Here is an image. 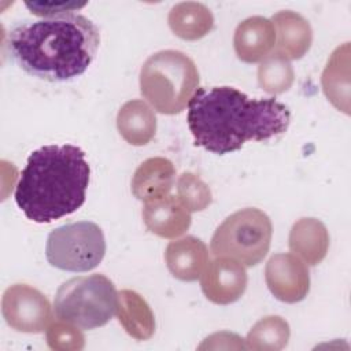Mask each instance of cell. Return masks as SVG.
<instances>
[{"mask_svg": "<svg viewBox=\"0 0 351 351\" xmlns=\"http://www.w3.org/2000/svg\"><path fill=\"white\" fill-rule=\"evenodd\" d=\"M188 128L195 145L225 155L244 143L267 141L287 132L288 107L273 97L250 99L233 86L200 88L188 103Z\"/></svg>", "mask_w": 351, "mask_h": 351, "instance_id": "1", "label": "cell"}, {"mask_svg": "<svg viewBox=\"0 0 351 351\" xmlns=\"http://www.w3.org/2000/svg\"><path fill=\"white\" fill-rule=\"evenodd\" d=\"M99 44L97 26L77 12L25 21L8 33V49L18 66L49 82L70 81L84 74Z\"/></svg>", "mask_w": 351, "mask_h": 351, "instance_id": "2", "label": "cell"}, {"mask_svg": "<svg viewBox=\"0 0 351 351\" xmlns=\"http://www.w3.org/2000/svg\"><path fill=\"white\" fill-rule=\"evenodd\" d=\"M89 176L80 147L44 145L29 155L15 188V202L30 221L49 223L85 203Z\"/></svg>", "mask_w": 351, "mask_h": 351, "instance_id": "3", "label": "cell"}, {"mask_svg": "<svg viewBox=\"0 0 351 351\" xmlns=\"http://www.w3.org/2000/svg\"><path fill=\"white\" fill-rule=\"evenodd\" d=\"M199 86L195 62L184 52L165 49L151 55L140 70V92L160 114L181 112Z\"/></svg>", "mask_w": 351, "mask_h": 351, "instance_id": "4", "label": "cell"}, {"mask_svg": "<svg viewBox=\"0 0 351 351\" xmlns=\"http://www.w3.org/2000/svg\"><path fill=\"white\" fill-rule=\"evenodd\" d=\"M118 307V292L103 274L80 276L63 282L55 295L58 319L90 330L106 325Z\"/></svg>", "mask_w": 351, "mask_h": 351, "instance_id": "5", "label": "cell"}, {"mask_svg": "<svg viewBox=\"0 0 351 351\" xmlns=\"http://www.w3.org/2000/svg\"><path fill=\"white\" fill-rule=\"evenodd\" d=\"M271 221L261 210L247 207L230 214L211 237V252L244 266L258 265L269 252Z\"/></svg>", "mask_w": 351, "mask_h": 351, "instance_id": "6", "label": "cell"}, {"mask_svg": "<svg viewBox=\"0 0 351 351\" xmlns=\"http://www.w3.org/2000/svg\"><path fill=\"white\" fill-rule=\"evenodd\" d=\"M104 254L103 230L90 221L59 226L47 239L45 256L48 263L64 271H89L103 261Z\"/></svg>", "mask_w": 351, "mask_h": 351, "instance_id": "7", "label": "cell"}, {"mask_svg": "<svg viewBox=\"0 0 351 351\" xmlns=\"http://www.w3.org/2000/svg\"><path fill=\"white\" fill-rule=\"evenodd\" d=\"M1 313L8 326L23 333H41L52 319L47 296L27 284H14L5 289Z\"/></svg>", "mask_w": 351, "mask_h": 351, "instance_id": "8", "label": "cell"}, {"mask_svg": "<svg viewBox=\"0 0 351 351\" xmlns=\"http://www.w3.org/2000/svg\"><path fill=\"white\" fill-rule=\"evenodd\" d=\"M267 288L281 302L303 300L310 289V274L306 263L293 254H274L266 263Z\"/></svg>", "mask_w": 351, "mask_h": 351, "instance_id": "9", "label": "cell"}, {"mask_svg": "<svg viewBox=\"0 0 351 351\" xmlns=\"http://www.w3.org/2000/svg\"><path fill=\"white\" fill-rule=\"evenodd\" d=\"M247 271L240 262L217 256L208 262L200 276L204 296L215 304H230L239 300L247 288Z\"/></svg>", "mask_w": 351, "mask_h": 351, "instance_id": "10", "label": "cell"}, {"mask_svg": "<svg viewBox=\"0 0 351 351\" xmlns=\"http://www.w3.org/2000/svg\"><path fill=\"white\" fill-rule=\"evenodd\" d=\"M141 215L147 229L163 239L180 237L189 229L192 221L188 208L171 195L147 202Z\"/></svg>", "mask_w": 351, "mask_h": 351, "instance_id": "11", "label": "cell"}, {"mask_svg": "<svg viewBox=\"0 0 351 351\" xmlns=\"http://www.w3.org/2000/svg\"><path fill=\"white\" fill-rule=\"evenodd\" d=\"M276 44V32L270 19L250 16L234 30L233 45L237 58L245 63L263 60Z\"/></svg>", "mask_w": 351, "mask_h": 351, "instance_id": "12", "label": "cell"}, {"mask_svg": "<svg viewBox=\"0 0 351 351\" xmlns=\"http://www.w3.org/2000/svg\"><path fill=\"white\" fill-rule=\"evenodd\" d=\"M165 261L169 271L176 278L186 282L200 278L210 262L206 244L195 236L171 241L166 248Z\"/></svg>", "mask_w": 351, "mask_h": 351, "instance_id": "13", "label": "cell"}, {"mask_svg": "<svg viewBox=\"0 0 351 351\" xmlns=\"http://www.w3.org/2000/svg\"><path fill=\"white\" fill-rule=\"evenodd\" d=\"M276 32V52L289 59H300L311 47L313 30L300 14L285 10L271 16Z\"/></svg>", "mask_w": 351, "mask_h": 351, "instance_id": "14", "label": "cell"}, {"mask_svg": "<svg viewBox=\"0 0 351 351\" xmlns=\"http://www.w3.org/2000/svg\"><path fill=\"white\" fill-rule=\"evenodd\" d=\"M174 165L162 156L144 160L132 177V193L141 202H151L169 195L174 185Z\"/></svg>", "mask_w": 351, "mask_h": 351, "instance_id": "15", "label": "cell"}, {"mask_svg": "<svg viewBox=\"0 0 351 351\" xmlns=\"http://www.w3.org/2000/svg\"><path fill=\"white\" fill-rule=\"evenodd\" d=\"M289 250L304 263L315 266L328 252L329 233L317 218H300L289 232Z\"/></svg>", "mask_w": 351, "mask_h": 351, "instance_id": "16", "label": "cell"}, {"mask_svg": "<svg viewBox=\"0 0 351 351\" xmlns=\"http://www.w3.org/2000/svg\"><path fill=\"white\" fill-rule=\"evenodd\" d=\"M117 128L122 138L132 145L148 144L156 132L154 110L143 100H129L118 111Z\"/></svg>", "mask_w": 351, "mask_h": 351, "instance_id": "17", "label": "cell"}, {"mask_svg": "<svg viewBox=\"0 0 351 351\" xmlns=\"http://www.w3.org/2000/svg\"><path fill=\"white\" fill-rule=\"evenodd\" d=\"M322 89L328 100L348 114L350 97V44L337 47L330 55L321 77Z\"/></svg>", "mask_w": 351, "mask_h": 351, "instance_id": "18", "label": "cell"}, {"mask_svg": "<svg viewBox=\"0 0 351 351\" xmlns=\"http://www.w3.org/2000/svg\"><path fill=\"white\" fill-rule=\"evenodd\" d=\"M117 315L123 329L137 340H148L155 332L154 314L144 298L134 291L118 292Z\"/></svg>", "mask_w": 351, "mask_h": 351, "instance_id": "19", "label": "cell"}, {"mask_svg": "<svg viewBox=\"0 0 351 351\" xmlns=\"http://www.w3.org/2000/svg\"><path fill=\"white\" fill-rule=\"evenodd\" d=\"M171 32L182 40L195 41L204 37L214 26V16L208 7L197 1L176 4L167 16Z\"/></svg>", "mask_w": 351, "mask_h": 351, "instance_id": "20", "label": "cell"}, {"mask_svg": "<svg viewBox=\"0 0 351 351\" xmlns=\"http://www.w3.org/2000/svg\"><path fill=\"white\" fill-rule=\"evenodd\" d=\"M289 339V325L278 315H269L258 321L247 335L250 350H281Z\"/></svg>", "mask_w": 351, "mask_h": 351, "instance_id": "21", "label": "cell"}, {"mask_svg": "<svg viewBox=\"0 0 351 351\" xmlns=\"http://www.w3.org/2000/svg\"><path fill=\"white\" fill-rule=\"evenodd\" d=\"M293 78L295 73L289 60L277 52L267 55L258 67L259 86L270 95H280L288 90Z\"/></svg>", "mask_w": 351, "mask_h": 351, "instance_id": "22", "label": "cell"}, {"mask_svg": "<svg viewBox=\"0 0 351 351\" xmlns=\"http://www.w3.org/2000/svg\"><path fill=\"white\" fill-rule=\"evenodd\" d=\"M178 199L189 213L202 211L211 204L213 196L208 185L193 173H182L177 180Z\"/></svg>", "mask_w": 351, "mask_h": 351, "instance_id": "23", "label": "cell"}, {"mask_svg": "<svg viewBox=\"0 0 351 351\" xmlns=\"http://www.w3.org/2000/svg\"><path fill=\"white\" fill-rule=\"evenodd\" d=\"M47 343L52 350H81L84 336L80 328L59 319L47 329Z\"/></svg>", "mask_w": 351, "mask_h": 351, "instance_id": "24", "label": "cell"}, {"mask_svg": "<svg viewBox=\"0 0 351 351\" xmlns=\"http://www.w3.org/2000/svg\"><path fill=\"white\" fill-rule=\"evenodd\" d=\"M25 4L33 15L48 18V16H55L60 14L74 12L75 10L82 8L86 3L78 4V3H29L26 1Z\"/></svg>", "mask_w": 351, "mask_h": 351, "instance_id": "25", "label": "cell"}]
</instances>
